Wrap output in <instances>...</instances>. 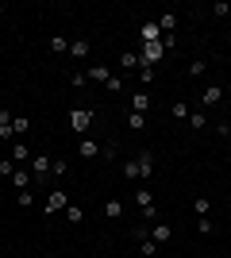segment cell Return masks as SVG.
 <instances>
[{
    "instance_id": "obj_1",
    "label": "cell",
    "mask_w": 231,
    "mask_h": 258,
    "mask_svg": "<svg viewBox=\"0 0 231 258\" xmlns=\"http://www.w3.org/2000/svg\"><path fill=\"white\" fill-rule=\"evenodd\" d=\"M66 208H69V193H62V189H50V193H46V201H43V212L46 216L66 212Z\"/></svg>"
},
{
    "instance_id": "obj_2",
    "label": "cell",
    "mask_w": 231,
    "mask_h": 258,
    "mask_svg": "<svg viewBox=\"0 0 231 258\" xmlns=\"http://www.w3.org/2000/svg\"><path fill=\"white\" fill-rule=\"evenodd\" d=\"M162 54H166V46H162V43H143L139 66H158V62H162Z\"/></svg>"
},
{
    "instance_id": "obj_3",
    "label": "cell",
    "mask_w": 231,
    "mask_h": 258,
    "mask_svg": "<svg viewBox=\"0 0 231 258\" xmlns=\"http://www.w3.org/2000/svg\"><path fill=\"white\" fill-rule=\"evenodd\" d=\"M27 170L35 173V185H43L46 177H50V158H46V154H35V158H31V166H27Z\"/></svg>"
},
{
    "instance_id": "obj_4",
    "label": "cell",
    "mask_w": 231,
    "mask_h": 258,
    "mask_svg": "<svg viewBox=\"0 0 231 258\" xmlns=\"http://www.w3.org/2000/svg\"><path fill=\"white\" fill-rule=\"evenodd\" d=\"M77 154H81L85 162H93V158H104V147H100L97 139H89V135H85V139L77 143Z\"/></svg>"
},
{
    "instance_id": "obj_5",
    "label": "cell",
    "mask_w": 231,
    "mask_h": 258,
    "mask_svg": "<svg viewBox=\"0 0 231 258\" xmlns=\"http://www.w3.org/2000/svg\"><path fill=\"white\" fill-rule=\"evenodd\" d=\"M93 112H89V108H73V112H69V123H73V131H89L93 127Z\"/></svg>"
},
{
    "instance_id": "obj_6",
    "label": "cell",
    "mask_w": 231,
    "mask_h": 258,
    "mask_svg": "<svg viewBox=\"0 0 231 258\" xmlns=\"http://www.w3.org/2000/svg\"><path fill=\"white\" fill-rule=\"evenodd\" d=\"M139 35H143V43H162V27H158V20H146L143 27H139Z\"/></svg>"
},
{
    "instance_id": "obj_7",
    "label": "cell",
    "mask_w": 231,
    "mask_h": 258,
    "mask_svg": "<svg viewBox=\"0 0 231 258\" xmlns=\"http://www.w3.org/2000/svg\"><path fill=\"white\" fill-rule=\"evenodd\" d=\"M12 185H16V189L23 193V189H31V185H35V173L27 170V166H20V170L12 173Z\"/></svg>"
},
{
    "instance_id": "obj_8",
    "label": "cell",
    "mask_w": 231,
    "mask_h": 258,
    "mask_svg": "<svg viewBox=\"0 0 231 258\" xmlns=\"http://www.w3.org/2000/svg\"><path fill=\"white\" fill-rule=\"evenodd\" d=\"M135 162H139V177H143V181H150V177H154V154H150V151H143Z\"/></svg>"
},
{
    "instance_id": "obj_9",
    "label": "cell",
    "mask_w": 231,
    "mask_h": 258,
    "mask_svg": "<svg viewBox=\"0 0 231 258\" xmlns=\"http://www.w3.org/2000/svg\"><path fill=\"white\" fill-rule=\"evenodd\" d=\"M31 147H27V143H16V147H12V162H16V166H31Z\"/></svg>"
},
{
    "instance_id": "obj_10",
    "label": "cell",
    "mask_w": 231,
    "mask_h": 258,
    "mask_svg": "<svg viewBox=\"0 0 231 258\" xmlns=\"http://www.w3.org/2000/svg\"><path fill=\"white\" fill-rule=\"evenodd\" d=\"M170 235H174V227H170V224H162V220H158V224H150V239L158 243V247H162V243H170Z\"/></svg>"
},
{
    "instance_id": "obj_11",
    "label": "cell",
    "mask_w": 231,
    "mask_h": 258,
    "mask_svg": "<svg viewBox=\"0 0 231 258\" xmlns=\"http://www.w3.org/2000/svg\"><path fill=\"white\" fill-rule=\"evenodd\" d=\"M135 205H139V212H146V208H154V193H150V189H146V185H143V189H135Z\"/></svg>"
},
{
    "instance_id": "obj_12",
    "label": "cell",
    "mask_w": 231,
    "mask_h": 258,
    "mask_svg": "<svg viewBox=\"0 0 231 258\" xmlns=\"http://www.w3.org/2000/svg\"><path fill=\"white\" fill-rule=\"evenodd\" d=\"M158 27H162V39H170L174 27H177V16H174V12H162V16H158Z\"/></svg>"
},
{
    "instance_id": "obj_13",
    "label": "cell",
    "mask_w": 231,
    "mask_h": 258,
    "mask_svg": "<svg viewBox=\"0 0 231 258\" xmlns=\"http://www.w3.org/2000/svg\"><path fill=\"white\" fill-rule=\"evenodd\" d=\"M112 77V70L104 62H97V66H89V81H100V85H104V81H108Z\"/></svg>"
},
{
    "instance_id": "obj_14",
    "label": "cell",
    "mask_w": 231,
    "mask_h": 258,
    "mask_svg": "<svg viewBox=\"0 0 231 258\" xmlns=\"http://www.w3.org/2000/svg\"><path fill=\"white\" fill-rule=\"evenodd\" d=\"M131 112L146 116V112H150V97H146V93H135V97H131Z\"/></svg>"
},
{
    "instance_id": "obj_15",
    "label": "cell",
    "mask_w": 231,
    "mask_h": 258,
    "mask_svg": "<svg viewBox=\"0 0 231 258\" xmlns=\"http://www.w3.org/2000/svg\"><path fill=\"white\" fill-rule=\"evenodd\" d=\"M27 131H31V119L27 116H12V139H16V135H27Z\"/></svg>"
},
{
    "instance_id": "obj_16",
    "label": "cell",
    "mask_w": 231,
    "mask_h": 258,
    "mask_svg": "<svg viewBox=\"0 0 231 258\" xmlns=\"http://www.w3.org/2000/svg\"><path fill=\"white\" fill-rule=\"evenodd\" d=\"M200 100H204V104H220V100H223V85H208Z\"/></svg>"
},
{
    "instance_id": "obj_17",
    "label": "cell",
    "mask_w": 231,
    "mask_h": 258,
    "mask_svg": "<svg viewBox=\"0 0 231 258\" xmlns=\"http://www.w3.org/2000/svg\"><path fill=\"white\" fill-rule=\"evenodd\" d=\"M89 50H93V43H85V39H77V43H69V58H85Z\"/></svg>"
},
{
    "instance_id": "obj_18",
    "label": "cell",
    "mask_w": 231,
    "mask_h": 258,
    "mask_svg": "<svg viewBox=\"0 0 231 258\" xmlns=\"http://www.w3.org/2000/svg\"><path fill=\"white\" fill-rule=\"evenodd\" d=\"M104 216H108V220H123V201H108V205H104Z\"/></svg>"
},
{
    "instance_id": "obj_19",
    "label": "cell",
    "mask_w": 231,
    "mask_h": 258,
    "mask_svg": "<svg viewBox=\"0 0 231 258\" xmlns=\"http://www.w3.org/2000/svg\"><path fill=\"white\" fill-rule=\"evenodd\" d=\"M0 135L12 139V112H8V108H0Z\"/></svg>"
},
{
    "instance_id": "obj_20",
    "label": "cell",
    "mask_w": 231,
    "mask_h": 258,
    "mask_svg": "<svg viewBox=\"0 0 231 258\" xmlns=\"http://www.w3.org/2000/svg\"><path fill=\"white\" fill-rule=\"evenodd\" d=\"M120 66H123V70H139V54H135V50H123Z\"/></svg>"
},
{
    "instance_id": "obj_21",
    "label": "cell",
    "mask_w": 231,
    "mask_h": 258,
    "mask_svg": "<svg viewBox=\"0 0 231 258\" xmlns=\"http://www.w3.org/2000/svg\"><path fill=\"white\" fill-rule=\"evenodd\" d=\"M104 89H108V93H116V97H120V93H123V77H120V74H112L108 81H104Z\"/></svg>"
},
{
    "instance_id": "obj_22",
    "label": "cell",
    "mask_w": 231,
    "mask_h": 258,
    "mask_svg": "<svg viewBox=\"0 0 231 258\" xmlns=\"http://www.w3.org/2000/svg\"><path fill=\"white\" fill-rule=\"evenodd\" d=\"M50 50H54V54H69V39L54 35V39H50Z\"/></svg>"
},
{
    "instance_id": "obj_23",
    "label": "cell",
    "mask_w": 231,
    "mask_h": 258,
    "mask_svg": "<svg viewBox=\"0 0 231 258\" xmlns=\"http://www.w3.org/2000/svg\"><path fill=\"white\" fill-rule=\"evenodd\" d=\"M123 177H127V181H139V162H123Z\"/></svg>"
},
{
    "instance_id": "obj_24",
    "label": "cell",
    "mask_w": 231,
    "mask_h": 258,
    "mask_svg": "<svg viewBox=\"0 0 231 258\" xmlns=\"http://www.w3.org/2000/svg\"><path fill=\"white\" fill-rule=\"evenodd\" d=\"M204 123H208L204 112H189V127H193V131H204Z\"/></svg>"
},
{
    "instance_id": "obj_25",
    "label": "cell",
    "mask_w": 231,
    "mask_h": 258,
    "mask_svg": "<svg viewBox=\"0 0 231 258\" xmlns=\"http://www.w3.org/2000/svg\"><path fill=\"white\" fill-rule=\"evenodd\" d=\"M204 70H208V62H204V58H193V62H189V77H200Z\"/></svg>"
},
{
    "instance_id": "obj_26",
    "label": "cell",
    "mask_w": 231,
    "mask_h": 258,
    "mask_svg": "<svg viewBox=\"0 0 231 258\" xmlns=\"http://www.w3.org/2000/svg\"><path fill=\"white\" fill-rule=\"evenodd\" d=\"M127 127H131V131H143V127H146V116H139V112H131V116H127Z\"/></svg>"
},
{
    "instance_id": "obj_27",
    "label": "cell",
    "mask_w": 231,
    "mask_h": 258,
    "mask_svg": "<svg viewBox=\"0 0 231 258\" xmlns=\"http://www.w3.org/2000/svg\"><path fill=\"white\" fill-rule=\"evenodd\" d=\"M139 250H143V258H154V254H158V243H154V239H143Z\"/></svg>"
},
{
    "instance_id": "obj_28",
    "label": "cell",
    "mask_w": 231,
    "mask_h": 258,
    "mask_svg": "<svg viewBox=\"0 0 231 258\" xmlns=\"http://www.w3.org/2000/svg\"><path fill=\"white\" fill-rule=\"evenodd\" d=\"M208 197H197V201H193V212H197V216H208Z\"/></svg>"
},
{
    "instance_id": "obj_29",
    "label": "cell",
    "mask_w": 231,
    "mask_h": 258,
    "mask_svg": "<svg viewBox=\"0 0 231 258\" xmlns=\"http://www.w3.org/2000/svg\"><path fill=\"white\" fill-rule=\"evenodd\" d=\"M66 220H69V224H81V220H85V212H81L77 205H69V208H66Z\"/></svg>"
},
{
    "instance_id": "obj_30",
    "label": "cell",
    "mask_w": 231,
    "mask_h": 258,
    "mask_svg": "<svg viewBox=\"0 0 231 258\" xmlns=\"http://www.w3.org/2000/svg\"><path fill=\"white\" fill-rule=\"evenodd\" d=\"M197 231H200V235H212L216 227H212V220H208V216H200V220H197Z\"/></svg>"
},
{
    "instance_id": "obj_31",
    "label": "cell",
    "mask_w": 231,
    "mask_h": 258,
    "mask_svg": "<svg viewBox=\"0 0 231 258\" xmlns=\"http://www.w3.org/2000/svg\"><path fill=\"white\" fill-rule=\"evenodd\" d=\"M139 81L150 85V81H154V66H139Z\"/></svg>"
},
{
    "instance_id": "obj_32",
    "label": "cell",
    "mask_w": 231,
    "mask_h": 258,
    "mask_svg": "<svg viewBox=\"0 0 231 258\" xmlns=\"http://www.w3.org/2000/svg\"><path fill=\"white\" fill-rule=\"evenodd\" d=\"M131 235L143 243V239H150V227H146V224H135V227H131Z\"/></svg>"
},
{
    "instance_id": "obj_33",
    "label": "cell",
    "mask_w": 231,
    "mask_h": 258,
    "mask_svg": "<svg viewBox=\"0 0 231 258\" xmlns=\"http://www.w3.org/2000/svg\"><path fill=\"white\" fill-rule=\"evenodd\" d=\"M170 112H174V119H189V112H193V108H189V104H174Z\"/></svg>"
},
{
    "instance_id": "obj_34",
    "label": "cell",
    "mask_w": 231,
    "mask_h": 258,
    "mask_svg": "<svg viewBox=\"0 0 231 258\" xmlns=\"http://www.w3.org/2000/svg\"><path fill=\"white\" fill-rule=\"evenodd\" d=\"M16 170H20V166H16V162H12V158H4V162H0V173H4V177H12V173H16Z\"/></svg>"
},
{
    "instance_id": "obj_35",
    "label": "cell",
    "mask_w": 231,
    "mask_h": 258,
    "mask_svg": "<svg viewBox=\"0 0 231 258\" xmlns=\"http://www.w3.org/2000/svg\"><path fill=\"white\" fill-rule=\"evenodd\" d=\"M69 170V166H66V162H62V158H54V162H50V173H54V177H62V173H66Z\"/></svg>"
},
{
    "instance_id": "obj_36",
    "label": "cell",
    "mask_w": 231,
    "mask_h": 258,
    "mask_svg": "<svg viewBox=\"0 0 231 258\" xmlns=\"http://www.w3.org/2000/svg\"><path fill=\"white\" fill-rule=\"evenodd\" d=\"M85 81H89V74H69V85H73V89H81Z\"/></svg>"
},
{
    "instance_id": "obj_37",
    "label": "cell",
    "mask_w": 231,
    "mask_h": 258,
    "mask_svg": "<svg viewBox=\"0 0 231 258\" xmlns=\"http://www.w3.org/2000/svg\"><path fill=\"white\" fill-rule=\"evenodd\" d=\"M16 201H20V208H31V201H35V197H31V193H27V189H23V193H20V197H16Z\"/></svg>"
}]
</instances>
